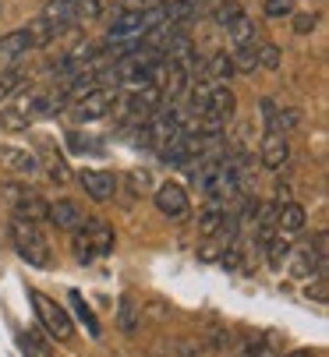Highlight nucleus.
I'll list each match as a JSON object with an SVG mask.
<instances>
[{
  "mask_svg": "<svg viewBox=\"0 0 329 357\" xmlns=\"http://www.w3.org/2000/svg\"><path fill=\"white\" fill-rule=\"evenodd\" d=\"M11 237H15L18 255H22L29 266H36V269L50 266V244H46L39 223H29V220H18V216H15V220H11Z\"/></svg>",
  "mask_w": 329,
  "mask_h": 357,
  "instance_id": "1",
  "label": "nucleus"
},
{
  "mask_svg": "<svg viewBox=\"0 0 329 357\" xmlns=\"http://www.w3.org/2000/svg\"><path fill=\"white\" fill-rule=\"evenodd\" d=\"M29 301H32V308H36V315H39V322H43V329L50 336H57V340H71L75 336V322H71V315L61 308L57 301H50L39 290H29Z\"/></svg>",
  "mask_w": 329,
  "mask_h": 357,
  "instance_id": "2",
  "label": "nucleus"
},
{
  "mask_svg": "<svg viewBox=\"0 0 329 357\" xmlns=\"http://www.w3.org/2000/svg\"><path fill=\"white\" fill-rule=\"evenodd\" d=\"M117 103V92L110 85H96L92 92H85L82 99H75V117L78 121H99L110 114V107Z\"/></svg>",
  "mask_w": 329,
  "mask_h": 357,
  "instance_id": "3",
  "label": "nucleus"
},
{
  "mask_svg": "<svg viewBox=\"0 0 329 357\" xmlns=\"http://www.w3.org/2000/svg\"><path fill=\"white\" fill-rule=\"evenodd\" d=\"M152 198H156V209L167 216V220H181V216H188V191H184L181 184H174V181L159 184V188L152 191Z\"/></svg>",
  "mask_w": 329,
  "mask_h": 357,
  "instance_id": "4",
  "label": "nucleus"
},
{
  "mask_svg": "<svg viewBox=\"0 0 329 357\" xmlns=\"http://www.w3.org/2000/svg\"><path fill=\"white\" fill-rule=\"evenodd\" d=\"M32 46H36V43H32L29 29H15V32H8V36H0V71L11 68V64H18Z\"/></svg>",
  "mask_w": 329,
  "mask_h": 357,
  "instance_id": "5",
  "label": "nucleus"
},
{
  "mask_svg": "<svg viewBox=\"0 0 329 357\" xmlns=\"http://www.w3.org/2000/svg\"><path fill=\"white\" fill-rule=\"evenodd\" d=\"M78 181H82V188H85V195L92 202H110L117 195V177L110 170H82Z\"/></svg>",
  "mask_w": 329,
  "mask_h": 357,
  "instance_id": "6",
  "label": "nucleus"
},
{
  "mask_svg": "<svg viewBox=\"0 0 329 357\" xmlns=\"http://www.w3.org/2000/svg\"><path fill=\"white\" fill-rule=\"evenodd\" d=\"M85 244L92 248V255H106V251H114V227H110L106 220L99 216H85V223L78 227Z\"/></svg>",
  "mask_w": 329,
  "mask_h": 357,
  "instance_id": "7",
  "label": "nucleus"
},
{
  "mask_svg": "<svg viewBox=\"0 0 329 357\" xmlns=\"http://www.w3.org/2000/svg\"><path fill=\"white\" fill-rule=\"evenodd\" d=\"M258 156H262V167H265V170H280V167L291 160V142H287V135H280V131H265Z\"/></svg>",
  "mask_w": 329,
  "mask_h": 357,
  "instance_id": "8",
  "label": "nucleus"
},
{
  "mask_svg": "<svg viewBox=\"0 0 329 357\" xmlns=\"http://www.w3.org/2000/svg\"><path fill=\"white\" fill-rule=\"evenodd\" d=\"M234 110H237V96H234V89L231 85H209V96H205V114H212V117H219V121H231L234 117Z\"/></svg>",
  "mask_w": 329,
  "mask_h": 357,
  "instance_id": "9",
  "label": "nucleus"
},
{
  "mask_svg": "<svg viewBox=\"0 0 329 357\" xmlns=\"http://www.w3.org/2000/svg\"><path fill=\"white\" fill-rule=\"evenodd\" d=\"M46 220L53 227H61V230H78L85 223L82 206H78V202H71V198H57L53 206H46Z\"/></svg>",
  "mask_w": 329,
  "mask_h": 357,
  "instance_id": "10",
  "label": "nucleus"
},
{
  "mask_svg": "<svg viewBox=\"0 0 329 357\" xmlns=\"http://www.w3.org/2000/svg\"><path fill=\"white\" fill-rule=\"evenodd\" d=\"M0 163H4L8 170H15V174H22V177H32L39 170V160L32 156V152L29 149H15V145L0 149Z\"/></svg>",
  "mask_w": 329,
  "mask_h": 357,
  "instance_id": "11",
  "label": "nucleus"
},
{
  "mask_svg": "<svg viewBox=\"0 0 329 357\" xmlns=\"http://www.w3.org/2000/svg\"><path fill=\"white\" fill-rule=\"evenodd\" d=\"M234 78V64H231V54H212L205 64H202V78L198 82H209V85H227Z\"/></svg>",
  "mask_w": 329,
  "mask_h": 357,
  "instance_id": "12",
  "label": "nucleus"
},
{
  "mask_svg": "<svg viewBox=\"0 0 329 357\" xmlns=\"http://www.w3.org/2000/svg\"><path fill=\"white\" fill-rule=\"evenodd\" d=\"M29 121H32V92L18 96V103L0 114V128H8V131H25Z\"/></svg>",
  "mask_w": 329,
  "mask_h": 357,
  "instance_id": "13",
  "label": "nucleus"
},
{
  "mask_svg": "<svg viewBox=\"0 0 329 357\" xmlns=\"http://www.w3.org/2000/svg\"><path fill=\"white\" fill-rule=\"evenodd\" d=\"M43 22L57 25V29L75 25V0H46V8H43Z\"/></svg>",
  "mask_w": 329,
  "mask_h": 357,
  "instance_id": "14",
  "label": "nucleus"
},
{
  "mask_svg": "<svg viewBox=\"0 0 329 357\" xmlns=\"http://www.w3.org/2000/svg\"><path fill=\"white\" fill-rule=\"evenodd\" d=\"M231 64H234V75H251L258 68V43H241L231 50Z\"/></svg>",
  "mask_w": 329,
  "mask_h": 357,
  "instance_id": "15",
  "label": "nucleus"
},
{
  "mask_svg": "<svg viewBox=\"0 0 329 357\" xmlns=\"http://www.w3.org/2000/svg\"><path fill=\"white\" fill-rule=\"evenodd\" d=\"M305 220H308V213L298 206V202H284V206L277 209V227H280L284 234H298V230H305Z\"/></svg>",
  "mask_w": 329,
  "mask_h": 357,
  "instance_id": "16",
  "label": "nucleus"
},
{
  "mask_svg": "<svg viewBox=\"0 0 329 357\" xmlns=\"http://www.w3.org/2000/svg\"><path fill=\"white\" fill-rule=\"evenodd\" d=\"M117 326H121V333H128V336H135L138 326H142V319H138V304L131 301V294H124L121 304H117Z\"/></svg>",
  "mask_w": 329,
  "mask_h": 357,
  "instance_id": "17",
  "label": "nucleus"
},
{
  "mask_svg": "<svg viewBox=\"0 0 329 357\" xmlns=\"http://www.w3.org/2000/svg\"><path fill=\"white\" fill-rule=\"evenodd\" d=\"M15 216H18V220H29V223H43V220H46V202L29 191L18 206H15Z\"/></svg>",
  "mask_w": 329,
  "mask_h": 357,
  "instance_id": "18",
  "label": "nucleus"
},
{
  "mask_svg": "<svg viewBox=\"0 0 329 357\" xmlns=\"http://www.w3.org/2000/svg\"><path fill=\"white\" fill-rule=\"evenodd\" d=\"M291 241L287 237H269L265 241V262L272 266V269H284L287 262H291Z\"/></svg>",
  "mask_w": 329,
  "mask_h": 357,
  "instance_id": "19",
  "label": "nucleus"
},
{
  "mask_svg": "<svg viewBox=\"0 0 329 357\" xmlns=\"http://www.w3.org/2000/svg\"><path fill=\"white\" fill-rule=\"evenodd\" d=\"M224 216H227V209L219 206V202H209V206L198 213V234L202 237H212L219 230V223H224Z\"/></svg>",
  "mask_w": 329,
  "mask_h": 357,
  "instance_id": "20",
  "label": "nucleus"
},
{
  "mask_svg": "<svg viewBox=\"0 0 329 357\" xmlns=\"http://www.w3.org/2000/svg\"><path fill=\"white\" fill-rule=\"evenodd\" d=\"M298 121H301V114L298 110H291V107H277V114H272V121L265 124V131H280V135H291L294 128H298Z\"/></svg>",
  "mask_w": 329,
  "mask_h": 357,
  "instance_id": "21",
  "label": "nucleus"
},
{
  "mask_svg": "<svg viewBox=\"0 0 329 357\" xmlns=\"http://www.w3.org/2000/svg\"><path fill=\"white\" fill-rule=\"evenodd\" d=\"M244 11H241V4H237V0H219V4L212 8V22L219 25V29H227L231 22H237Z\"/></svg>",
  "mask_w": 329,
  "mask_h": 357,
  "instance_id": "22",
  "label": "nucleus"
},
{
  "mask_svg": "<svg viewBox=\"0 0 329 357\" xmlns=\"http://www.w3.org/2000/svg\"><path fill=\"white\" fill-rule=\"evenodd\" d=\"M22 85H25V71H22V68H15V64H11V68L0 71V99H8V96H11V92H18Z\"/></svg>",
  "mask_w": 329,
  "mask_h": 357,
  "instance_id": "23",
  "label": "nucleus"
},
{
  "mask_svg": "<svg viewBox=\"0 0 329 357\" xmlns=\"http://www.w3.org/2000/svg\"><path fill=\"white\" fill-rule=\"evenodd\" d=\"M227 32H231L234 46H241V43H251V39H255V22H248V18L241 15L237 22H231V25H227Z\"/></svg>",
  "mask_w": 329,
  "mask_h": 357,
  "instance_id": "24",
  "label": "nucleus"
},
{
  "mask_svg": "<svg viewBox=\"0 0 329 357\" xmlns=\"http://www.w3.org/2000/svg\"><path fill=\"white\" fill-rule=\"evenodd\" d=\"M71 304H75V312H78V319L89 326V336H99V322H96V315H92V308L82 301V294L78 290H71Z\"/></svg>",
  "mask_w": 329,
  "mask_h": 357,
  "instance_id": "25",
  "label": "nucleus"
},
{
  "mask_svg": "<svg viewBox=\"0 0 329 357\" xmlns=\"http://www.w3.org/2000/svg\"><path fill=\"white\" fill-rule=\"evenodd\" d=\"M258 68H269V71L280 68V46L277 43H262L258 46Z\"/></svg>",
  "mask_w": 329,
  "mask_h": 357,
  "instance_id": "26",
  "label": "nucleus"
},
{
  "mask_svg": "<svg viewBox=\"0 0 329 357\" xmlns=\"http://www.w3.org/2000/svg\"><path fill=\"white\" fill-rule=\"evenodd\" d=\"M103 11V0H75V22H92Z\"/></svg>",
  "mask_w": 329,
  "mask_h": 357,
  "instance_id": "27",
  "label": "nucleus"
},
{
  "mask_svg": "<svg viewBox=\"0 0 329 357\" xmlns=\"http://www.w3.org/2000/svg\"><path fill=\"white\" fill-rule=\"evenodd\" d=\"M265 15L269 18H291L294 15V0H265Z\"/></svg>",
  "mask_w": 329,
  "mask_h": 357,
  "instance_id": "28",
  "label": "nucleus"
},
{
  "mask_svg": "<svg viewBox=\"0 0 329 357\" xmlns=\"http://www.w3.org/2000/svg\"><path fill=\"white\" fill-rule=\"evenodd\" d=\"M25 195H29V188H22V184H15V181H11V184H0V198H4L11 209L18 206V202H22Z\"/></svg>",
  "mask_w": 329,
  "mask_h": 357,
  "instance_id": "29",
  "label": "nucleus"
},
{
  "mask_svg": "<svg viewBox=\"0 0 329 357\" xmlns=\"http://www.w3.org/2000/svg\"><path fill=\"white\" fill-rule=\"evenodd\" d=\"M18 343H22L25 357H53V354H50V350H46V347H43V343H39V340H36L32 333H29V336H22Z\"/></svg>",
  "mask_w": 329,
  "mask_h": 357,
  "instance_id": "30",
  "label": "nucleus"
},
{
  "mask_svg": "<svg viewBox=\"0 0 329 357\" xmlns=\"http://www.w3.org/2000/svg\"><path fill=\"white\" fill-rule=\"evenodd\" d=\"M128 181H131V191H135V195H142V191L152 188V174H149V170H131Z\"/></svg>",
  "mask_w": 329,
  "mask_h": 357,
  "instance_id": "31",
  "label": "nucleus"
},
{
  "mask_svg": "<svg viewBox=\"0 0 329 357\" xmlns=\"http://www.w3.org/2000/svg\"><path fill=\"white\" fill-rule=\"evenodd\" d=\"M315 25H319V15H308V11L294 15V32H298V36H308Z\"/></svg>",
  "mask_w": 329,
  "mask_h": 357,
  "instance_id": "32",
  "label": "nucleus"
},
{
  "mask_svg": "<svg viewBox=\"0 0 329 357\" xmlns=\"http://www.w3.org/2000/svg\"><path fill=\"white\" fill-rule=\"evenodd\" d=\"M50 177H53V181H61V184L68 181V163H64L61 156H57V160H50Z\"/></svg>",
  "mask_w": 329,
  "mask_h": 357,
  "instance_id": "33",
  "label": "nucleus"
},
{
  "mask_svg": "<svg viewBox=\"0 0 329 357\" xmlns=\"http://www.w3.org/2000/svg\"><path fill=\"white\" fill-rule=\"evenodd\" d=\"M198 259H202V262H219V248H216V244H205V248L198 251Z\"/></svg>",
  "mask_w": 329,
  "mask_h": 357,
  "instance_id": "34",
  "label": "nucleus"
},
{
  "mask_svg": "<svg viewBox=\"0 0 329 357\" xmlns=\"http://www.w3.org/2000/svg\"><path fill=\"white\" fill-rule=\"evenodd\" d=\"M188 4H191V15L198 18V15H205V11L216 4V0H188Z\"/></svg>",
  "mask_w": 329,
  "mask_h": 357,
  "instance_id": "35",
  "label": "nucleus"
},
{
  "mask_svg": "<svg viewBox=\"0 0 329 357\" xmlns=\"http://www.w3.org/2000/svg\"><path fill=\"white\" fill-rule=\"evenodd\" d=\"M149 4H152V0H121V8H124V11H145Z\"/></svg>",
  "mask_w": 329,
  "mask_h": 357,
  "instance_id": "36",
  "label": "nucleus"
},
{
  "mask_svg": "<svg viewBox=\"0 0 329 357\" xmlns=\"http://www.w3.org/2000/svg\"><path fill=\"white\" fill-rule=\"evenodd\" d=\"M251 357H280L277 350H272L269 343H255V350H251Z\"/></svg>",
  "mask_w": 329,
  "mask_h": 357,
  "instance_id": "37",
  "label": "nucleus"
},
{
  "mask_svg": "<svg viewBox=\"0 0 329 357\" xmlns=\"http://www.w3.org/2000/svg\"><path fill=\"white\" fill-rule=\"evenodd\" d=\"M308 297H315V301H326V280L319 276V283L315 287H308Z\"/></svg>",
  "mask_w": 329,
  "mask_h": 357,
  "instance_id": "38",
  "label": "nucleus"
},
{
  "mask_svg": "<svg viewBox=\"0 0 329 357\" xmlns=\"http://www.w3.org/2000/svg\"><path fill=\"white\" fill-rule=\"evenodd\" d=\"M284 202H291V188L287 184H277V206H284Z\"/></svg>",
  "mask_w": 329,
  "mask_h": 357,
  "instance_id": "39",
  "label": "nucleus"
},
{
  "mask_svg": "<svg viewBox=\"0 0 329 357\" xmlns=\"http://www.w3.org/2000/svg\"><path fill=\"white\" fill-rule=\"evenodd\" d=\"M291 357H315V354H308V350H298V354H291Z\"/></svg>",
  "mask_w": 329,
  "mask_h": 357,
  "instance_id": "40",
  "label": "nucleus"
}]
</instances>
